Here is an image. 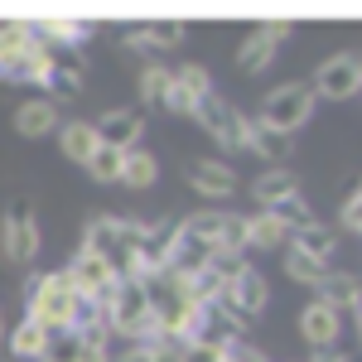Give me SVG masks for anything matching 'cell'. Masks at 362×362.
I'll return each instance as SVG.
<instances>
[{
	"mask_svg": "<svg viewBox=\"0 0 362 362\" xmlns=\"http://www.w3.org/2000/svg\"><path fill=\"white\" fill-rule=\"evenodd\" d=\"M145 237V218H121V213H97L83 227V247L87 256L107 261L116 276H136V247Z\"/></svg>",
	"mask_w": 362,
	"mask_h": 362,
	"instance_id": "1",
	"label": "cell"
},
{
	"mask_svg": "<svg viewBox=\"0 0 362 362\" xmlns=\"http://www.w3.org/2000/svg\"><path fill=\"white\" fill-rule=\"evenodd\" d=\"M140 285H145V300H150L155 334L169 338V343H184L189 324H194V314L203 309L194 295H189V280L174 276V271H155V276H140Z\"/></svg>",
	"mask_w": 362,
	"mask_h": 362,
	"instance_id": "2",
	"label": "cell"
},
{
	"mask_svg": "<svg viewBox=\"0 0 362 362\" xmlns=\"http://www.w3.org/2000/svg\"><path fill=\"white\" fill-rule=\"evenodd\" d=\"M78 305H83V295L68 285V276H63V271H44V276L29 280V290H25V314H29V319H39L49 334L73 329Z\"/></svg>",
	"mask_w": 362,
	"mask_h": 362,
	"instance_id": "3",
	"label": "cell"
},
{
	"mask_svg": "<svg viewBox=\"0 0 362 362\" xmlns=\"http://www.w3.org/2000/svg\"><path fill=\"white\" fill-rule=\"evenodd\" d=\"M314 92H309V83H280V87H271L266 92V102L256 107V126L266 131V136H295L300 126H309V116H314Z\"/></svg>",
	"mask_w": 362,
	"mask_h": 362,
	"instance_id": "4",
	"label": "cell"
},
{
	"mask_svg": "<svg viewBox=\"0 0 362 362\" xmlns=\"http://www.w3.org/2000/svg\"><path fill=\"white\" fill-rule=\"evenodd\" d=\"M39 247H44V237H39V223H34V203L15 198L5 208V223H0V256L10 266H25L29 271L39 261Z\"/></svg>",
	"mask_w": 362,
	"mask_h": 362,
	"instance_id": "5",
	"label": "cell"
},
{
	"mask_svg": "<svg viewBox=\"0 0 362 362\" xmlns=\"http://www.w3.org/2000/svg\"><path fill=\"white\" fill-rule=\"evenodd\" d=\"M309 92H314V102H353V97L362 92V63H358V54L348 49V54L324 58V63L314 68Z\"/></svg>",
	"mask_w": 362,
	"mask_h": 362,
	"instance_id": "6",
	"label": "cell"
},
{
	"mask_svg": "<svg viewBox=\"0 0 362 362\" xmlns=\"http://www.w3.org/2000/svg\"><path fill=\"white\" fill-rule=\"evenodd\" d=\"M194 121L208 131V136L218 140V145H227V150H247V136H251V116H242L232 102H223L218 92L213 97H203L194 107Z\"/></svg>",
	"mask_w": 362,
	"mask_h": 362,
	"instance_id": "7",
	"label": "cell"
},
{
	"mask_svg": "<svg viewBox=\"0 0 362 362\" xmlns=\"http://www.w3.org/2000/svg\"><path fill=\"white\" fill-rule=\"evenodd\" d=\"M198 242H208L213 251H242L247 256V218L242 213H223V208H203L194 218H179Z\"/></svg>",
	"mask_w": 362,
	"mask_h": 362,
	"instance_id": "8",
	"label": "cell"
},
{
	"mask_svg": "<svg viewBox=\"0 0 362 362\" xmlns=\"http://www.w3.org/2000/svg\"><path fill=\"white\" fill-rule=\"evenodd\" d=\"M213 73L203 63H184V68H169V92H165V112L174 116H194V107L203 97H213Z\"/></svg>",
	"mask_w": 362,
	"mask_h": 362,
	"instance_id": "9",
	"label": "cell"
},
{
	"mask_svg": "<svg viewBox=\"0 0 362 362\" xmlns=\"http://www.w3.org/2000/svg\"><path fill=\"white\" fill-rule=\"evenodd\" d=\"M63 276H68V285H73L83 300H97V305H107V295H112L116 280H121L107 261H97V256H87V251H78V256L63 266Z\"/></svg>",
	"mask_w": 362,
	"mask_h": 362,
	"instance_id": "10",
	"label": "cell"
},
{
	"mask_svg": "<svg viewBox=\"0 0 362 362\" xmlns=\"http://www.w3.org/2000/svg\"><path fill=\"white\" fill-rule=\"evenodd\" d=\"M300 338H305L314 353H334L338 338H343V314L329 300H309L300 309Z\"/></svg>",
	"mask_w": 362,
	"mask_h": 362,
	"instance_id": "11",
	"label": "cell"
},
{
	"mask_svg": "<svg viewBox=\"0 0 362 362\" xmlns=\"http://www.w3.org/2000/svg\"><path fill=\"white\" fill-rule=\"evenodd\" d=\"M92 131H97V145L136 150L140 136H145V112H136V107H112V112H102V121H92Z\"/></svg>",
	"mask_w": 362,
	"mask_h": 362,
	"instance_id": "12",
	"label": "cell"
},
{
	"mask_svg": "<svg viewBox=\"0 0 362 362\" xmlns=\"http://www.w3.org/2000/svg\"><path fill=\"white\" fill-rule=\"evenodd\" d=\"M290 39V25H261L251 29L247 39H242V49H237V68L242 73H266L271 63H276L280 44Z\"/></svg>",
	"mask_w": 362,
	"mask_h": 362,
	"instance_id": "13",
	"label": "cell"
},
{
	"mask_svg": "<svg viewBox=\"0 0 362 362\" xmlns=\"http://www.w3.org/2000/svg\"><path fill=\"white\" fill-rule=\"evenodd\" d=\"M189 184H194L203 198H213V203H223V198L237 194V174H232V165H223V160H213V155H203V160H189Z\"/></svg>",
	"mask_w": 362,
	"mask_h": 362,
	"instance_id": "14",
	"label": "cell"
},
{
	"mask_svg": "<svg viewBox=\"0 0 362 362\" xmlns=\"http://www.w3.org/2000/svg\"><path fill=\"white\" fill-rule=\"evenodd\" d=\"M295 194H300V179H295V169H285V165H271L251 179V198H256L261 213H271L276 203H285V198H295Z\"/></svg>",
	"mask_w": 362,
	"mask_h": 362,
	"instance_id": "15",
	"label": "cell"
},
{
	"mask_svg": "<svg viewBox=\"0 0 362 362\" xmlns=\"http://www.w3.org/2000/svg\"><path fill=\"white\" fill-rule=\"evenodd\" d=\"M58 102H49V97H29V102H20L15 107V131L25 140H39V136H58Z\"/></svg>",
	"mask_w": 362,
	"mask_h": 362,
	"instance_id": "16",
	"label": "cell"
},
{
	"mask_svg": "<svg viewBox=\"0 0 362 362\" xmlns=\"http://www.w3.org/2000/svg\"><path fill=\"white\" fill-rule=\"evenodd\" d=\"M227 290V300L242 309L247 319H256V314H266V305H271V285H266V276L256 271V266H247L242 276L232 280V285H223Z\"/></svg>",
	"mask_w": 362,
	"mask_h": 362,
	"instance_id": "17",
	"label": "cell"
},
{
	"mask_svg": "<svg viewBox=\"0 0 362 362\" xmlns=\"http://www.w3.org/2000/svg\"><path fill=\"white\" fill-rule=\"evenodd\" d=\"M208 261H213V247L208 242H198L189 227L179 223V237H174V251H169V266L165 271H174V276H198V271H208Z\"/></svg>",
	"mask_w": 362,
	"mask_h": 362,
	"instance_id": "18",
	"label": "cell"
},
{
	"mask_svg": "<svg viewBox=\"0 0 362 362\" xmlns=\"http://www.w3.org/2000/svg\"><path fill=\"white\" fill-rule=\"evenodd\" d=\"M285 251H300V256H314V261H334L338 256V232L314 218V223H305V227L290 232V247Z\"/></svg>",
	"mask_w": 362,
	"mask_h": 362,
	"instance_id": "19",
	"label": "cell"
},
{
	"mask_svg": "<svg viewBox=\"0 0 362 362\" xmlns=\"http://www.w3.org/2000/svg\"><path fill=\"white\" fill-rule=\"evenodd\" d=\"M44 343H49V329H44L39 319L20 314V324H10V334H5V353L15 362H39Z\"/></svg>",
	"mask_w": 362,
	"mask_h": 362,
	"instance_id": "20",
	"label": "cell"
},
{
	"mask_svg": "<svg viewBox=\"0 0 362 362\" xmlns=\"http://www.w3.org/2000/svg\"><path fill=\"white\" fill-rule=\"evenodd\" d=\"M126 49H140V54H165V49H179L184 44V29L179 25H136L121 34Z\"/></svg>",
	"mask_w": 362,
	"mask_h": 362,
	"instance_id": "21",
	"label": "cell"
},
{
	"mask_svg": "<svg viewBox=\"0 0 362 362\" xmlns=\"http://www.w3.org/2000/svg\"><path fill=\"white\" fill-rule=\"evenodd\" d=\"M58 150H63V160L87 165L92 150H97V131H92V121H63V126H58Z\"/></svg>",
	"mask_w": 362,
	"mask_h": 362,
	"instance_id": "22",
	"label": "cell"
},
{
	"mask_svg": "<svg viewBox=\"0 0 362 362\" xmlns=\"http://www.w3.org/2000/svg\"><path fill=\"white\" fill-rule=\"evenodd\" d=\"M290 247V227H280L271 213H251L247 218V251H285Z\"/></svg>",
	"mask_w": 362,
	"mask_h": 362,
	"instance_id": "23",
	"label": "cell"
},
{
	"mask_svg": "<svg viewBox=\"0 0 362 362\" xmlns=\"http://www.w3.org/2000/svg\"><path fill=\"white\" fill-rule=\"evenodd\" d=\"M319 300H329L338 314H348V319H358V305H362V285L353 271H334V280L319 290Z\"/></svg>",
	"mask_w": 362,
	"mask_h": 362,
	"instance_id": "24",
	"label": "cell"
},
{
	"mask_svg": "<svg viewBox=\"0 0 362 362\" xmlns=\"http://www.w3.org/2000/svg\"><path fill=\"white\" fill-rule=\"evenodd\" d=\"M334 261H314V256H300V251H285V276L309 285V290H324L329 280H334Z\"/></svg>",
	"mask_w": 362,
	"mask_h": 362,
	"instance_id": "25",
	"label": "cell"
},
{
	"mask_svg": "<svg viewBox=\"0 0 362 362\" xmlns=\"http://www.w3.org/2000/svg\"><path fill=\"white\" fill-rule=\"evenodd\" d=\"M155 179H160V160H155L150 150L136 145V150L121 155V184H126V189H150Z\"/></svg>",
	"mask_w": 362,
	"mask_h": 362,
	"instance_id": "26",
	"label": "cell"
},
{
	"mask_svg": "<svg viewBox=\"0 0 362 362\" xmlns=\"http://www.w3.org/2000/svg\"><path fill=\"white\" fill-rule=\"evenodd\" d=\"M87 358V343L78 329H58V334H49V343H44V353H39V362H83Z\"/></svg>",
	"mask_w": 362,
	"mask_h": 362,
	"instance_id": "27",
	"label": "cell"
},
{
	"mask_svg": "<svg viewBox=\"0 0 362 362\" xmlns=\"http://www.w3.org/2000/svg\"><path fill=\"white\" fill-rule=\"evenodd\" d=\"M136 92H140V102H145V107H165V92H169V68H160V63L140 68Z\"/></svg>",
	"mask_w": 362,
	"mask_h": 362,
	"instance_id": "28",
	"label": "cell"
},
{
	"mask_svg": "<svg viewBox=\"0 0 362 362\" xmlns=\"http://www.w3.org/2000/svg\"><path fill=\"white\" fill-rule=\"evenodd\" d=\"M121 155L126 150H112V145H97L92 150V160H87V174L97 179V184H121Z\"/></svg>",
	"mask_w": 362,
	"mask_h": 362,
	"instance_id": "29",
	"label": "cell"
},
{
	"mask_svg": "<svg viewBox=\"0 0 362 362\" xmlns=\"http://www.w3.org/2000/svg\"><path fill=\"white\" fill-rule=\"evenodd\" d=\"M218 358H223V362H271L261 348H256V338H247V334L232 338V343H223V353H218Z\"/></svg>",
	"mask_w": 362,
	"mask_h": 362,
	"instance_id": "30",
	"label": "cell"
},
{
	"mask_svg": "<svg viewBox=\"0 0 362 362\" xmlns=\"http://www.w3.org/2000/svg\"><path fill=\"white\" fill-rule=\"evenodd\" d=\"M338 227H343V232H358L362 227V194L358 189H348V198L338 203Z\"/></svg>",
	"mask_w": 362,
	"mask_h": 362,
	"instance_id": "31",
	"label": "cell"
},
{
	"mask_svg": "<svg viewBox=\"0 0 362 362\" xmlns=\"http://www.w3.org/2000/svg\"><path fill=\"white\" fill-rule=\"evenodd\" d=\"M184 362H223L213 348H194V343H184Z\"/></svg>",
	"mask_w": 362,
	"mask_h": 362,
	"instance_id": "32",
	"label": "cell"
},
{
	"mask_svg": "<svg viewBox=\"0 0 362 362\" xmlns=\"http://www.w3.org/2000/svg\"><path fill=\"white\" fill-rule=\"evenodd\" d=\"M309 362H348V358H343V353H338V348H334V353H314V358H309Z\"/></svg>",
	"mask_w": 362,
	"mask_h": 362,
	"instance_id": "33",
	"label": "cell"
},
{
	"mask_svg": "<svg viewBox=\"0 0 362 362\" xmlns=\"http://www.w3.org/2000/svg\"><path fill=\"white\" fill-rule=\"evenodd\" d=\"M5 334H10V324H5V314H0V348H5Z\"/></svg>",
	"mask_w": 362,
	"mask_h": 362,
	"instance_id": "34",
	"label": "cell"
}]
</instances>
